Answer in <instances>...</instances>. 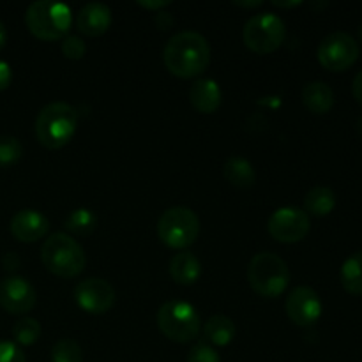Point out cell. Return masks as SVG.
<instances>
[{"label":"cell","instance_id":"37","mask_svg":"<svg viewBox=\"0 0 362 362\" xmlns=\"http://www.w3.org/2000/svg\"><path fill=\"white\" fill-rule=\"evenodd\" d=\"M357 133H359V136L362 138V115L359 117V120H357Z\"/></svg>","mask_w":362,"mask_h":362},{"label":"cell","instance_id":"5","mask_svg":"<svg viewBox=\"0 0 362 362\" xmlns=\"http://www.w3.org/2000/svg\"><path fill=\"white\" fill-rule=\"evenodd\" d=\"M290 269L281 257L274 253H258L247 265V283L265 299H276L290 285Z\"/></svg>","mask_w":362,"mask_h":362},{"label":"cell","instance_id":"9","mask_svg":"<svg viewBox=\"0 0 362 362\" xmlns=\"http://www.w3.org/2000/svg\"><path fill=\"white\" fill-rule=\"evenodd\" d=\"M317 57L322 67L332 73H341L352 67L359 59V45L346 32H332L322 39Z\"/></svg>","mask_w":362,"mask_h":362},{"label":"cell","instance_id":"8","mask_svg":"<svg viewBox=\"0 0 362 362\" xmlns=\"http://www.w3.org/2000/svg\"><path fill=\"white\" fill-rule=\"evenodd\" d=\"M286 37L285 21L274 13H258L246 21L244 45L258 55H267L281 48Z\"/></svg>","mask_w":362,"mask_h":362},{"label":"cell","instance_id":"27","mask_svg":"<svg viewBox=\"0 0 362 362\" xmlns=\"http://www.w3.org/2000/svg\"><path fill=\"white\" fill-rule=\"evenodd\" d=\"M60 48H62L64 57L69 60L83 59L85 52H87L83 39H80L78 35H66V37L62 39V46H60Z\"/></svg>","mask_w":362,"mask_h":362},{"label":"cell","instance_id":"3","mask_svg":"<svg viewBox=\"0 0 362 362\" xmlns=\"http://www.w3.org/2000/svg\"><path fill=\"white\" fill-rule=\"evenodd\" d=\"M25 23L30 34L41 41H59L69 32L73 14L71 7L66 4L37 0L28 6L25 13Z\"/></svg>","mask_w":362,"mask_h":362},{"label":"cell","instance_id":"38","mask_svg":"<svg viewBox=\"0 0 362 362\" xmlns=\"http://www.w3.org/2000/svg\"><path fill=\"white\" fill-rule=\"evenodd\" d=\"M361 41H362V25H361Z\"/></svg>","mask_w":362,"mask_h":362},{"label":"cell","instance_id":"29","mask_svg":"<svg viewBox=\"0 0 362 362\" xmlns=\"http://www.w3.org/2000/svg\"><path fill=\"white\" fill-rule=\"evenodd\" d=\"M0 362H27V359L16 343L0 341Z\"/></svg>","mask_w":362,"mask_h":362},{"label":"cell","instance_id":"6","mask_svg":"<svg viewBox=\"0 0 362 362\" xmlns=\"http://www.w3.org/2000/svg\"><path fill=\"white\" fill-rule=\"evenodd\" d=\"M158 327L172 341L189 343L200 334L202 320L189 303L168 300L158 311Z\"/></svg>","mask_w":362,"mask_h":362},{"label":"cell","instance_id":"34","mask_svg":"<svg viewBox=\"0 0 362 362\" xmlns=\"http://www.w3.org/2000/svg\"><path fill=\"white\" fill-rule=\"evenodd\" d=\"M6 42H7V30H6V27H4L2 21H0V49L6 46Z\"/></svg>","mask_w":362,"mask_h":362},{"label":"cell","instance_id":"32","mask_svg":"<svg viewBox=\"0 0 362 362\" xmlns=\"http://www.w3.org/2000/svg\"><path fill=\"white\" fill-rule=\"evenodd\" d=\"M352 94L354 98H356V101L362 106V71H359V73L356 74V78H354Z\"/></svg>","mask_w":362,"mask_h":362},{"label":"cell","instance_id":"14","mask_svg":"<svg viewBox=\"0 0 362 362\" xmlns=\"http://www.w3.org/2000/svg\"><path fill=\"white\" fill-rule=\"evenodd\" d=\"M11 233L20 243H37L49 232V221L42 212L34 209L18 211L11 219Z\"/></svg>","mask_w":362,"mask_h":362},{"label":"cell","instance_id":"2","mask_svg":"<svg viewBox=\"0 0 362 362\" xmlns=\"http://www.w3.org/2000/svg\"><path fill=\"white\" fill-rule=\"evenodd\" d=\"M35 136L46 148H62L73 140L78 127V112L69 103L55 101L46 105L35 117Z\"/></svg>","mask_w":362,"mask_h":362},{"label":"cell","instance_id":"11","mask_svg":"<svg viewBox=\"0 0 362 362\" xmlns=\"http://www.w3.org/2000/svg\"><path fill=\"white\" fill-rule=\"evenodd\" d=\"M74 300L90 315H105L115 304V290L106 279L87 278L74 288Z\"/></svg>","mask_w":362,"mask_h":362},{"label":"cell","instance_id":"12","mask_svg":"<svg viewBox=\"0 0 362 362\" xmlns=\"http://www.w3.org/2000/svg\"><path fill=\"white\" fill-rule=\"evenodd\" d=\"M286 315L299 327H311L322 317L320 296L311 286H297L286 297Z\"/></svg>","mask_w":362,"mask_h":362},{"label":"cell","instance_id":"28","mask_svg":"<svg viewBox=\"0 0 362 362\" xmlns=\"http://www.w3.org/2000/svg\"><path fill=\"white\" fill-rule=\"evenodd\" d=\"M187 362H221V357L209 343H197L191 349Z\"/></svg>","mask_w":362,"mask_h":362},{"label":"cell","instance_id":"4","mask_svg":"<svg viewBox=\"0 0 362 362\" xmlns=\"http://www.w3.org/2000/svg\"><path fill=\"white\" fill-rule=\"evenodd\" d=\"M41 260L48 272L59 278H76L85 269V251L78 240L67 233L57 232L45 240Z\"/></svg>","mask_w":362,"mask_h":362},{"label":"cell","instance_id":"22","mask_svg":"<svg viewBox=\"0 0 362 362\" xmlns=\"http://www.w3.org/2000/svg\"><path fill=\"white\" fill-rule=\"evenodd\" d=\"M341 285L350 296H362V251L350 255L339 271Z\"/></svg>","mask_w":362,"mask_h":362},{"label":"cell","instance_id":"30","mask_svg":"<svg viewBox=\"0 0 362 362\" xmlns=\"http://www.w3.org/2000/svg\"><path fill=\"white\" fill-rule=\"evenodd\" d=\"M11 81H13V69L6 60H0V92L9 88Z\"/></svg>","mask_w":362,"mask_h":362},{"label":"cell","instance_id":"16","mask_svg":"<svg viewBox=\"0 0 362 362\" xmlns=\"http://www.w3.org/2000/svg\"><path fill=\"white\" fill-rule=\"evenodd\" d=\"M189 101L194 110L205 115L218 112L223 101V92L218 81L212 78H200L194 81L189 88Z\"/></svg>","mask_w":362,"mask_h":362},{"label":"cell","instance_id":"35","mask_svg":"<svg viewBox=\"0 0 362 362\" xmlns=\"http://www.w3.org/2000/svg\"><path fill=\"white\" fill-rule=\"evenodd\" d=\"M235 4V6H239V7H260V6H264V2H239V0H237V2H233Z\"/></svg>","mask_w":362,"mask_h":362},{"label":"cell","instance_id":"21","mask_svg":"<svg viewBox=\"0 0 362 362\" xmlns=\"http://www.w3.org/2000/svg\"><path fill=\"white\" fill-rule=\"evenodd\" d=\"M237 334V327L233 320L225 315H214L204 325V336L211 345L226 346L233 341Z\"/></svg>","mask_w":362,"mask_h":362},{"label":"cell","instance_id":"15","mask_svg":"<svg viewBox=\"0 0 362 362\" xmlns=\"http://www.w3.org/2000/svg\"><path fill=\"white\" fill-rule=\"evenodd\" d=\"M112 25V9L103 2H88L78 11L76 28L87 37L106 34Z\"/></svg>","mask_w":362,"mask_h":362},{"label":"cell","instance_id":"19","mask_svg":"<svg viewBox=\"0 0 362 362\" xmlns=\"http://www.w3.org/2000/svg\"><path fill=\"white\" fill-rule=\"evenodd\" d=\"M223 177L232 186L243 187V189L253 187L257 182V172H255L253 165L243 156H232L226 159L223 165Z\"/></svg>","mask_w":362,"mask_h":362},{"label":"cell","instance_id":"24","mask_svg":"<svg viewBox=\"0 0 362 362\" xmlns=\"http://www.w3.org/2000/svg\"><path fill=\"white\" fill-rule=\"evenodd\" d=\"M41 336V324H39L35 318L23 317L14 324L13 327V338L18 345L30 346L34 345L35 341Z\"/></svg>","mask_w":362,"mask_h":362},{"label":"cell","instance_id":"20","mask_svg":"<svg viewBox=\"0 0 362 362\" xmlns=\"http://www.w3.org/2000/svg\"><path fill=\"white\" fill-rule=\"evenodd\" d=\"M336 207V194L331 187L315 186L304 197V212L308 216L324 218L329 216Z\"/></svg>","mask_w":362,"mask_h":362},{"label":"cell","instance_id":"23","mask_svg":"<svg viewBox=\"0 0 362 362\" xmlns=\"http://www.w3.org/2000/svg\"><path fill=\"white\" fill-rule=\"evenodd\" d=\"M64 226L67 228V232H71L73 235L87 237L98 226V216L90 211V209H74L71 211V214L64 219Z\"/></svg>","mask_w":362,"mask_h":362},{"label":"cell","instance_id":"33","mask_svg":"<svg viewBox=\"0 0 362 362\" xmlns=\"http://www.w3.org/2000/svg\"><path fill=\"white\" fill-rule=\"evenodd\" d=\"M138 6L144 7V9H148V11H158L159 9H165V7L170 6L168 0H159V2H148V0H140V2H136Z\"/></svg>","mask_w":362,"mask_h":362},{"label":"cell","instance_id":"31","mask_svg":"<svg viewBox=\"0 0 362 362\" xmlns=\"http://www.w3.org/2000/svg\"><path fill=\"white\" fill-rule=\"evenodd\" d=\"M156 23L159 25V28H161V30H166V28H170L173 25L172 14L159 11V13L156 14Z\"/></svg>","mask_w":362,"mask_h":362},{"label":"cell","instance_id":"17","mask_svg":"<svg viewBox=\"0 0 362 362\" xmlns=\"http://www.w3.org/2000/svg\"><path fill=\"white\" fill-rule=\"evenodd\" d=\"M303 103L315 115H324L334 106V92L325 81H310L303 88Z\"/></svg>","mask_w":362,"mask_h":362},{"label":"cell","instance_id":"18","mask_svg":"<svg viewBox=\"0 0 362 362\" xmlns=\"http://www.w3.org/2000/svg\"><path fill=\"white\" fill-rule=\"evenodd\" d=\"M202 274V264L189 251H180L170 260V276L177 285L189 286L198 281Z\"/></svg>","mask_w":362,"mask_h":362},{"label":"cell","instance_id":"10","mask_svg":"<svg viewBox=\"0 0 362 362\" xmlns=\"http://www.w3.org/2000/svg\"><path fill=\"white\" fill-rule=\"evenodd\" d=\"M310 216L297 207H281L272 212L269 218L267 230L278 243L293 244L300 243L310 233Z\"/></svg>","mask_w":362,"mask_h":362},{"label":"cell","instance_id":"13","mask_svg":"<svg viewBox=\"0 0 362 362\" xmlns=\"http://www.w3.org/2000/svg\"><path fill=\"white\" fill-rule=\"evenodd\" d=\"M37 303L35 288L23 278L11 276L0 281V306L11 315H25Z\"/></svg>","mask_w":362,"mask_h":362},{"label":"cell","instance_id":"26","mask_svg":"<svg viewBox=\"0 0 362 362\" xmlns=\"http://www.w3.org/2000/svg\"><path fill=\"white\" fill-rule=\"evenodd\" d=\"M21 154H23V147L18 138L7 136V134L0 136V166L14 165L20 161Z\"/></svg>","mask_w":362,"mask_h":362},{"label":"cell","instance_id":"1","mask_svg":"<svg viewBox=\"0 0 362 362\" xmlns=\"http://www.w3.org/2000/svg\"><path fill=\"white\" fill-rule=\"evenodd\" d=\"M163 60L173 76L187 80L207 69L211 64V46L200 32L182 30L166 42Z\"/></svg>","mask_w":362,"mask_h":362},{"label":"cell","instance_id":"7","mask_svg":"<svg viewBox=\"0 0 362 362\" xmlns=\"http://www.w3.org/2000/svg\"><path fill=\"white\" fill-rule=\"evenodd\" d=\"M158 235L172 250H186L200 235V219L187 207H170L158 221Z\"/></svg>","mask_w":362,"mask_h":362},{"label":"cell","instance_id":"25","mask_svg":"<svg viewBox=\"0 0 362 362\" xmlns=\"http://www.w3.org/2000/svg\"><path fill=\"white\" fill-rule=\"evenodd\" d=\"M83 361V352L81 346L74 339L64 338L53 345L52 349V362H81Z\"/></svg>","mask_w":362,"mask_h":362},{"label":"cell","instance_id":"36","mask_svg":"<svg viewBox=\"0 0 362 362\" xmlns=\"http://www.w3.org/2000/svg\"><path fill=\"white\" fill-rule=\"evenodd\" d=\"M274 6H278V7H297V6H300V2H278V0H274Z\"/></svg>","mask_w":362,"mask_h":362}]
</instances>
